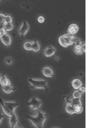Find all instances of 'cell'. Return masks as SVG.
Instances as JSON below:
<instances>
[{
  "label": "cell",
  "mask_w": 86,
  "mask_h": 128,
  "mask_svg": "<svg viewBox=\"0 0 86 128\" xmlns=\"http://www.w3.org/2000/svg\"><path fill=\"white\" fill-rule=\"evenodd\" d=\"M78 90H80L82 93H84L86 92V88H85V86H81L78 89Z\"/></svg>",
  "instance_id": "31"
},
{
  "label": "cell",
  "mask_w": 86,
  "mask_h": 128,
  "mask_svg": "<svg viewBox=\"0 0 86 128\" xmlns=\"http://www.w3.org/2000/svg\"><path fill=\"white\" fill-rule=\"evenodd\" d=\"M42 104V102L37 97H33L29 102H28L27 105L30 107L32 111H36L39 109Z\"/></svg>",
  "instance_id": "4"
},
{
  "label": "cell",
  "mask_w": 86,
  "mask_h": 128,
  "mask_svg": "<svg viewBox=\"0 0 86 128\" xmlns=\"http://www.w3.org/2000/svg\"><path fill=\"white\" fill-rule=\"evenodd\" d=\"M1 42L3 43V44L6 46H10L11 43V38L10 36L8 34H5L4 36H2L1 37H0Z\"/></svg>",
  "instance_id": "12"
},
{
  "label": "cell",
  "mask_w": 86,
  "mask_h": 128,
  "mask_svg": "<svg viewBox=\"0 0 86 128\" xmlns=\"http://www.w3.org/2000/svg\"><path fill=\"white\" fill-rule=\"evenodd\" d=\"M0 105H1L4 112L5 114L7 116H10L11 115V114H12V112L9 109L8 107L6 106V104L4 103V100H2V98H0Z\"/></svg>",
  "instance_id": "10"
},
{
  "label": "cell",
  "mask_w": 86,
  "mask_h": 128,
  "mask_svg": "<svg viewBox=\"0 0 86 128\" xmlns=\"http://www.w3.org/2000/svg\"><path fill=\"white\" fill-rule=\"evenodd\" d=\"M13 28V24H12V22H10V23H4L3 28L4 30L8 32L12 30Z\"/></svg>",
  "instance_id": "21"
},
{
  "label": "cell",
  "mask_w": 86,
  "mask_h": 128,
  "mask_svg": "<svg viewBox=\"0 0 86 128\" xmlns=\"http://www.w3.org/2000/svg\"><path fill=\"white\" fill-rule=\"evenodd\" d=\"M72 86L76 90H78L82 86V83L80 79H74L71 82Z\"/></svg>",
  "instance_id": "15"
},
{
  "label": "cell",
  "mask_w": 86,
  "mask_h": 128,
  "mask_svg": "<svg viewBox=\"0 0 86 128\" xmlns=\"http://www.w3.org/2000/svg\"><path fill=\"white\" fill-rule=\"evenodd\" d=\"M76 38V36L66 33L60 36L58 38V42L62 47L66 48L73 45Z\"/></svg>",
  "instance_id": "2"
},
{
  "label": "cell",
  "mask_w": 86,
  "mask_h": 128,
  "mask_svg": "<svg viewBox=\"0 0 86 128\" xmlns=\"http://www.w3.org/2000/svg\"><path fill=\"white\" fill-rule=\"evenodd\" d=\"M4 63L8 65H10L13 63L12 59L11 58H7L4 60Z\"/></svg>",
  "instance_id": "27"
},
{
  "label": "cell",
  "mask_w": 86,
  "mask_h": 128,
  "mask_svg": "<svg viewBox=\"0 0 86 128\" xmlns=\"http://www.w3.org/2000/svg\"><path fill=\"white\" fill-rule=\"evenodd\" d=\"M29 29V26L28 22H27L26 20H24L22 22V25L20 28L18 30V33L21 36V37L23 38L26 34L28 33V32Z\"/></svg>",
  "instance_id": "6"
},
{
  "label": "cell",
  "mask_w": 86,
  "mask_h": 128,
  "mask_svg": "<svg viewBox=\"0 0 86 128\" xmlns=\"http://www.w3.org/2000/svg\"><path fill=\"white\" fill-rule=\"evenodd\" d=\"M73 51L76 55H82L86 52V43H84L82 46H74Z\"/></svg>",
  "instance_id": "7"
},
{
  "label": "cell",
  "mask_w": 86,
  "mask_h": 128,
  "mask_svg": "<svg viewBox=\"0 0 86 128\" xmlns=\"http://www.w3.org/2000/svg\"><path fill=\"white\" fill-rule=\"evenodd\" d=\"M42 72L43 74L45 76L48 78H52L54 76L53 70L51 68L48 67V66H46V67L43 68Z\"/></svg>",
  "instance_id": "13"
},
{
  "label": "cell",
  "mask_w": 86,
  "mask_h": 128,
  "mask_svg": "<svg viewBox=\"0 0 86 128\" xmlns=\"http://www.w3.org/2000/svg\"><path fill=\"white\" fill-rule=\"evenodd\" d=\"M38 22H40V23H43L44 22V16H40L38 18Z\"/></svg>",
  "instance_id": "29"
},
{
  "label": "cell",
  "mask_w": 86,
  "mask_h": 128,
  "mask_svg": "<svg viewBox=\"0 0 86 128\" xmlns=\"http://www.w3.org/2000/svg\"><path fill=\"white\" fill-rule=\"evenodd\" d=\"M71 104L73 105L74 106H77V105L82 104V102H81L80 98H73L72 100Z\"/></svg>",
  "instance_id": "19"
},
{
  "label": "cell",
  "mask_w": 86,
  "mask_h": 128,
  "mask_svg": "<svg viewBox=\"0 0 86 128\" xmlns=\"http://www.w3.org/2000/svg\"><path fill=\"white\" fill-rule=\"evenodd\" d=\"M0 83L2 86L11 85V81L8 77L6 76L5 74H2L0 77Z\"/></svg>",
  "instance_id": "11"
},
{
  "label": "cell",
  "mask_w": 86,
  "mask_h": 128,
  "mask_svg": "<svg viewBox=\"0 0 86 128\" xmlns=\"http://www.w3.org/2000/svg\"><path fill=\"white\" fill-rule=\"evenodd\" d=\"M79 30V26L77 24H72L70 25L68 28V33L74 36L76 34L78 33Z\"/></svg>",
  "instance_id": "9"
},
{
  "label": "cell",
  "mask_w": 86,
  "mask_h": 128,
  "mask_svg": "<svg viewBox=\"0 0 86 128\" xmlns=\"http://www.w3.org/2000/svg\"><path fill=\"white\" fill-rule=\"evenodd\" d=\"M12 22V18L10 15H5L4 22V23H10Z\"/></svg>",
  "instance_id": "25"
},
{
  "label": "cell",
  "mask_w": 86,
  "mask_h": 128,
  "mask_svg": "<svg viewBox=\"0 0 86 128\" xmlns=\"http://www.w3.org/2000/svg\"><path fill=\"white\" fill-rule=\"evenodd\" d=\"M2 90H3L4 93H7V94H9V93L14 91L15 90V88L13 86H11V85L2 86Z\"/></svg>",
  "instance_id": "17"
},
{
  "label": "cell",
  "mask_w": 86,
  "mask_h": 128,
  "mask_svg": "<svg viewBox=\"0 0 86 128\" xmlns=\"http://www.w3.org/2000/svg\"><path fill=\"white\" fill-rule=\"evenodd\" d=\"M4 18H5V15L2 14H0V24L2 23H4Z\"/></svg>",
  "instance_id": "28"
},
{
  "label": "cell",
  "mask_w": 86,
  "mask_h": 128,
  "mask_svg": "<svg viewBox=\"0 0 86 128\" xmlns=\"http://www.w3.org/2000/svg\"><path fill=\"white\" fill-rule=\"evenodd\" d=\"M5 34H7V32L4 30V28L0 29V37H1L2 36H4Z\"/></svg>",
  "instance_id": "30"
},
{
  "label": "cell",
  "mask_w": 86,
  "mask_h": 128,
  "mask_svg": "<svg viewBox=\"0 0 86 128\" xmlns=\"http://www.w3.org/2000/svg\"><path fill=\"white\" fill-rule=\"evenodd\" d=\"M47 114L41 111L38 112L37 115L35 116H27L28 119L30 121L33 125L37 128H42L44 126L45 122L47 119Z\"/></svg>",
  "instance_id": "1"
},
{
  "label": "cell",
  "mask_w": 86,
  "mask_h": 128,
  "mask_svg": "<svg viewBox=\"0 0 86 128\" xmlns=\"http://www.w3.org/2000/svg\"><path fill=\"white\" fill-rule=\"evenodd\" d=\"M73 98V97L72 96H66L64 97V100L66 102V104H71Z\"/></svg>",
  "instance_id": "24"
},
{
  "label": "cell",
  "mask_w": 86,
  "mask_h": 128,
  "mask_svg": "<svg viewBox=\"0 0 86 128\" xmlns=\"http://www.w3.org/2000/svg\"><path fill=\"white\" fill-rule=\"evenodd\" d=\"M32 42H26L24 43L23 47L26 50H27V51H30V50H32Z\"/></svg>",
  "instance_id": "22"
},
{
  "label": "cell",
  "mask_w": 86,
  "mask_h": 128,
  "mask_svg": "<svg viewBox=\"0 0 86 128\" xmlns=\"http://www.w3.org/2000/svg\"><path fill=\"white\" fill-rule=\"evenodd\" d=\"M65 111L66 112L70 115L75 114L74 111V106L72 104H65Z\"/></svg>",
  "instance_id": "16"
},
{
  "label": "cell",
  "mask_w": 86,
  "mask_h": 128,
  "mask_svg": "<svg viewBox=\"0 0 86 128\" xmlns=\"http://www.w3.org/2000/svg\"><path fill=\"white\" fill-rule=\"evenodd\" d=\"M10 117V120H9V124H10L11 128H22L19 124V120H18L15 111L13 112Z\"/></svg>",
  "instance_id": "5"
},
{
  "label": "cell",
  "mask_w": 86,
  "mask_h": 128,
  "mask_svg": "<svg viewBox=\"0 0 86 128\" xmlns=\"http://www.w3.org/2000/svg\"><path fill=\"white\" fill-rule=\"evenodd\" d=\"M74 111H75V114H82L83 111V107L82 106V104L77 105V106H74Z\"/></svg>",
  "instance_id": "20"
},
{
  "label": "cell",
  "mask_w": 86,
  "mask_h": 128,
  "mask_svg": "<svg viewBox=\"0 0 86 128\" xmlns=\"http://www.w3.org/2000/svg\"><path fill=\"white\" fill-rule=\"evenodd\" d=\"M84 43H85L83 42L82 40L78 38H76L75 41H74V44H75V46H82Z\"/></svg>",
  "instance_id": "26"
},
{
  "label": "cell",
  "mask_w": 86,
  "mask_h": 128,
  "mask_svg": "<svg viewBox=\"0 0 86 128\" xmlns=\"http://www.w3.org/2000/svg\"><path fill=\"white\" fill-rule=\"evenodd\" d=\"M56 52V48L52 46L47 47L44 51V54L47 58L52 56Z\"/></svg>",
  "instance_id": "8"
},
{
  "label": "cell",
  "mask_w": 86,
  "mask_h": 128,
  "mask_svg": "<svg viewBox=\"0 0 86 128\" xmlns=\"http://www.w3.org/2000/svg\"><path fill=\"white\" fill-rule=\"evenodd\" d=\"M32 50L34 52H37L40 50V45L37 40H34L32 42Z\"/></svg>",
  "instance_id": "18"
},
{
  "label": "cell",
  "mask_w": 86,
  "mask_h": 128,
  "mask_svg": "<svg viewBox=\"0 0 86 128\" xmlns=\"http://www.w3.org/2000/svg\"><path fill=\"white\" fill-rule=\"evenodd\" d=\"M4 103L6 104V105L8 106L9 109L12 112L15 111V108H16L17 107L19 106V104L16 102H7V101H4Z\"/></svg>",
  "instance_id": "14"
},
{
  "label": "cell",
  "mask_w": 86,
  "mask_h": 128,
  "mask_svg": "<svg viewBox=\"0 0 86 128\" xmlns=\"http://www.w3.org/2000/svg\"><path fill=\"white\" fill-rule=\"evenodd\" d=\"M82 93L81 92L80 90H76L73 93L72 96H73V98H80L81 97H82Z\"/></svg>",
  "instance_id": "23"
},
{
  "label": "cell",
  "mask_w": 86,
  "mask_h": 128,
  "mask_svg": "<svg viewBox=\"0 0 86 128\" xmlns=\"http://www.w3.org/2000/svg\"><path fill=\"white\" fill-rule=\"evenodd\" d=\"M4 118V115L3 114L0 113V123H1V122H2V120Z\"/></svg>",
  "instance_id": "32"
},
{
  "label": "cell",
  "mask_w": 86,
  "mask_h": 128,
  "mask_svg": "<svg viewBox=\"0 0 86 128\" xmlns=\"http://www.w3.org/2000/svg\"><path fill=\"white\" fill-rule=\"evenodd\" d=\"M28 81L31 84V88H32L33 90L37 88L47 90L48 86H47V81L46 80L29 78Z\"/></svg>",
  "instance_id": "3"
}]
</instances>
